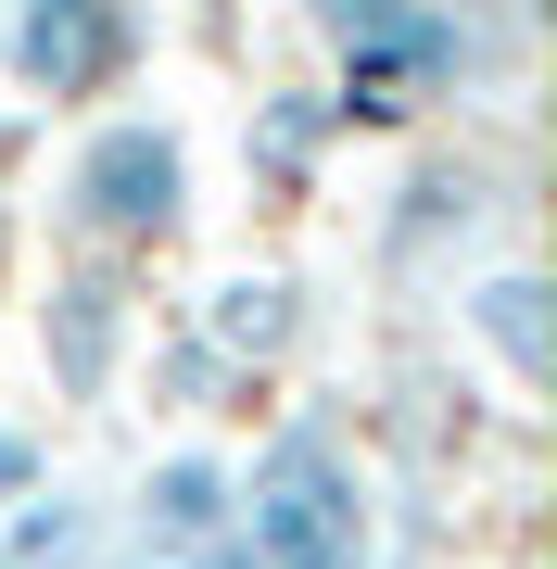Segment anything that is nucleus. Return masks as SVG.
<instances>
[{"label": "nucleus", "mask_w": 557, "mask_h": 569, "mask_svg": "<svg viewBox=\"0 0 557 569\" xmlns=\"http://www.w3.org/2000/svg\"><path fill=\"white\" fill-rule=\"evenodd\" d=\"M507 216H519V164H495L481 140H418L392 203H380V228H368V266L392 291H456Z\"/></svg>", "instance_id": "obj_4"}, {"label": "nucleus", "mask_w": 557, "mask_h": 569, "mask_svg": "<svg viewBox=\"0 0 557 569\" xmlns=\"http://www.w3.org/2000/svg\"><path fill=\"white\" fill-rule=\"evenodd\" d=\"M456 13H507V26H533V13H545V0H456Z\"/></svg>", "instance_id": "obj_14"}, {"label": "nucleus", "mask_w": 557, "mask_h": 569, "mask_svg": "<svg viewBox=\"0 0 557 569\" xmlns=\"http://www.w3.org/2000/svg\"><path fill=\"white\" fill-rule=\"evenodd\" d=\"M228 531L241 569H380V481L330 406H291L228 456Z\"/></svg>", "instance_id": "obj_2"}, {"label": "nucleus", "mask_w": 557, "mask_h": 569, "mask_svg": "<svg viewBox=\"0 0 557 569\" xmlns=\"http://www.w3.org/2000/svg\"><path fill=\"white\" fill-rule=\"evenodd\" d=\"M51 228L63 253L152 266L190 241V127L178 114H89L77 152L51 164Z\"/></svg>", "instance_id": "obj_3"}, {"label": "nucleus", "mask_w": 557, "mask_h": 569, "mask_svg": "<svg viewBox=\"0 0 557 569\" xmlns=\"http://www.w3.org/2000/svg\"><path fill=\"white\" fill-rule=\"evenodd\" d=\"M51 481V456H39V430H0V507H13V493H39Z\"/></svg>", "instance_id": "obj_13"}, {"label": "nucleus", "mask_w": 557, "mask_h": 569, "mask_svg": "<svg viewBox=\"0 0 557 569\" xmlns=\"http://www.w3.org/2000/svg\"><path fill=\"white\" fill-rule=\"evenodd\" d=\"M317 51H330V114L355 127H431L444 102H481V89H519L533 63V26L507 13H456V0H291Z\"/></svg>", "instance_id": "obj_1"}, {"label": "nucleus", "mask_w": 557, "mask_h": 569, "mask_svg": "<svg viewBox=\"0 0 557 569\" xmlns=\"http://www.w3.org/2000/svg\"><path fill=\"white\" fill-rule=\"evenodd\" d=\"M190 329H203V342L241 367V380H279V367L317 342V291L291 279V266H228L203 305H190Z\"/></svg>", "instance_id": "obj_10"}, {"label": "nucleus", "mask_w": 557, "mask_h": 569, "mask_svg": "<svg viewBox=\"0 0 557 569\" xmlns=\"http://www.w3.org/2000/svg\"><path fill=\"white\" fill-rule=\"evenodd\" d=\"M127 557L152 569H241V531H228V456L216 443H166L127 493Z\"/></svg>", "instance_id": "obj_7"}, {"label": "nucleus", "mask_w": 557, "mask_h": 569, "mask_svg": "<svg viewBox=\"0 0 557 569\" xmlns=\"http://www.w3.org/2000/svg\"><path fill=\"white\" fill-rule=\"evenodd\" d=\"M89 557H102V531H89V493L39 481V493H13V507H0V569H89Z\"/></svg>", "instance_id": "obj_12"}, {"label": "nucleus", "mask_w": 557, "mask_h": 569, "mask_svg": "<svg viewBox=\"0 0 557 569\" xmlns=\"http://www.w3.org/2000/svg\"><path fill=\"white\" fill-rule=\"evenodd\" d=\"M89 569H152V557H89Z\"/></svg>", "instance_id": "obj_15"}, {"label": "nucleus", "mask_w": 557, "mask_h": 569, "mask_svg": "<svg viewBox=\"0 0 557 569\" xmlns=\"http://www.w3.org/2000/svg\"><path fill=\"white\" fill-rule=\"evenodd\" d=\"M152 63V0H0V89L26 114H102Z\"/></svg>", "instance_id": "obj_6"}, {"label": "nucleus", "mask_w": 557, "mask_h": 569, "mask_svg": "<svg viewBox=\"0 0 557 569\" xmlns=\"http://www.w3.org/2000/svg\"><path fill=\"white\" fill-rule=\"evenodd\" d=\"M444 317H456V342H469L495 380L533 406V392L557 380V291H545V266L533 253H495V266H469V279L444 291Z\"/></svg>", "instance_id": "obj_8"}, {"label": "nucleus", "mask_w": 557, "mask_h": 569, "mask_svg": "<svg viewBox=\"0 0 557 569\" xmlns=\"http://www.w3.org/2000/svg\"><path fill=\"white\" fill-rule=\"evenodd\" d=\"M26 342H39V380L63 418H102L127 392V367L152 342V305H140V266L115 253H51L39 291H26Z\"/></svg>", "instance_id": "obj_5"}, {"label": "nucleus", "mask_w": 557, "mask_h": 569, "mask_svg": "<svg viewBox=\"0 0 557 569\" xmlns=\"http://www.w3.org/2000/svg\"><path fill=\"white\" fill-rule=\"evenodd\" d=\"M140 392H152L166 418H241V406H253L267 380H241V367H228V355L203 342V329L178 317L166 342H140Z\"/></svg>", "instance_id": "obj_11"}, {"label": "nucleus", "mask_w": 557, "mask_h": 569, "mask_svg": "<svg viewBox=\"0 0 557 569\" xmlns=\"http://www.w3.org/2000/svg\"><path fill=\"white\" fill-rule=\"evenodd\" d=\"M330 152H342V114H330L317 77H279V89L241 102V178H253L267 216H305L317 190H330Z\"/></svg>", "instance_id": "obj_9"}]
</instances>
